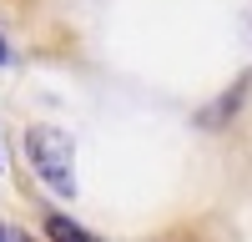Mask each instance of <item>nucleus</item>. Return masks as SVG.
I'll use <instances>...</instances> for the list:
<instances>
[{"instance_id":"obj_1","label":"nucleus","mask_w":252,"mask_h":242,"mask_svg":"<svg viewBox=\"0 0 252 242\" xmlns=\"http://www.w3.org/2000/svg\"><path fill=\"white\" fill-rule=\"evenodd\" d=\"M26 161L56 197H76V147L61 126H26Z\"/></svg>"},{"instance_id":"obj_2","label":"nucleus","mask_w":252,"mask_h":242,"mask_svg":"<svg viewBox=\"0 0 252 242\" xmlns=\"http://www.w3.org/2000/svg\"><path fill=\"white\" fill-rule=\"evenodd\" d=\"M46 237H51V242H101L96 232H86V227L71 222L66 212H46Z\"/></svg>"},{"instance_id":"obj_3","label":"nucleus","mask_w":252,"mask_h":242,"mask_svg":"<svg viewBox=\"0 0 252 242\" xmlns=\"http://www.w3.org/2000/svg\"><path fill=\"white\" fill-rule=\"evenodd\" d=\"M0 242H26L20 232H10V227H0Z\"/></svg>"},{"instance_id":"obj_4","label":"nucleus","mask_w":252,"mask_h":242,"mask_svg":"<svg viewBox=\"0 0 252 242\" xmlns=\"http://www.w3.org/2000/svg\"><path fill=\"white\" fill-rule=\"evenodd\" d=\"M5 60H10V46H5V40H0V66H5Z\"/></svg>"},{"instance_id":"obj_5","label":"nucleus","mask_w":252,"mask_h":242,"mask_svg":"<svg viewBox=\"0 0 252 242\" xmlns=\"http://www.w3.org/2000/svg\"><path fill=\"white\" fill-rule=\"evenodd\" d=\"M0 167H5V161H0Z\"/></svg>"}]
</instances>
